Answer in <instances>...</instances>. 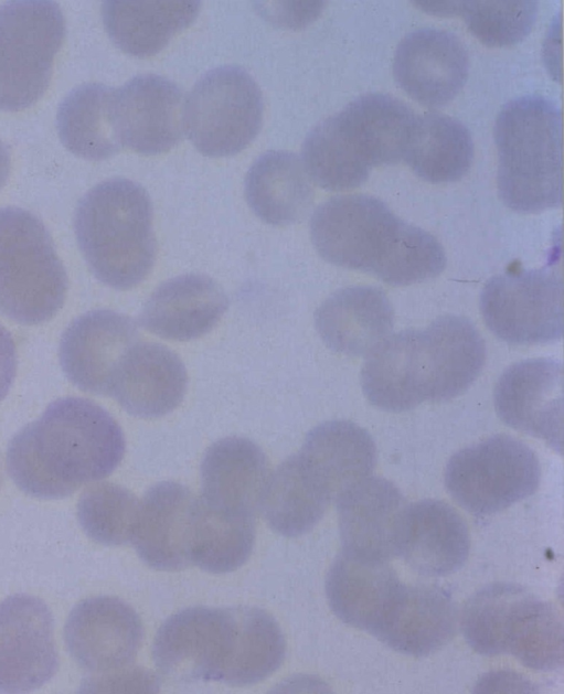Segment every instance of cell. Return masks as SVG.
Listing matches in <instances>:
<instances>
[{
    "label": "cell",
    "instance_id": "29",
    "mask_svg": "<svg viewBox=\"0 0 564 694\" xmlns=\"http://www.w3.org/2000/svg\"><path fill=\"white\" fill-rule=\"evenodd\" d=\"M245 197L263 222L285 226L306 216L313 201V189L295 153L270 150L259 156L247 171Z\"/></svg>",
    "mask_w": 564,
    "mask_h": 694
},
{
    "label": "cell",
    "instance_id": "37",
    "mask_svg": "<svg viewBox=\"0 0 564 694\" xmlns=\"http://www.w3.org/2000/svg\"><path fill=\"white\" fill-rule=\"evenodd\" d=\"M255 542L254 517L216 510L196 499L190 556L201 569L222 574L241 567Z\"/></svg>",
    "mask_w": 564,
    "mask_h": 694
},
{
    "label": "cell",
    "instance_id": "9",
    "mask_svg": "<svg viewBox=\"0 0 564 694\" xmlns=\"http://www.w3.org/2000/svg\"><path fill=\"white\" fill-rule=\"evenodd\" d=\"M489 330L511 344H539L563 335V278L551 268H511L491 277L480 295Z\"/></svg>",
    "mask_w": 564,
    "mask_h": 694
},
{
    "label": "cell",
    "instance_id": "39",
    "mask_svg": "<svg viewBox=\"0 0 564 694\" xmlns=\"http://www.w3.org/2000/svg\"><path fill=\"white\" fill-rule=\"evenodd\" d=\"M139 501L126 488L100 482L87 488L77 504V519L93 541L108 546L131 541Z\"/></svg>",
    "mask_w": 564,
    "mask_h": 694
},
{
    "label": "cell",
    "instance_id": "12",
    "mask_svg": "<svg viewBox=\"0 0 564 694\" xmlns=\"http://www.w3.org/2000/svg\"><path fill=\"white\" fill-rule=\"evenodd\" d=\"M563 365L529 359L509 366L493 393L494 408L508 426L563 450Z\"/></svg>",
    "mask_w": 564,
    "mask_h": 694
},
{
    "label": "cell",
    "instance_id": "31",
    "mask_svg": "<svg viewBox=\"0 0 564 694\" xmlns=\"http://www.w3.org/2000/svg\"><path fill=\"white\" fill-rule=\"evenodd\" d=\"M330 502L327 490L298 452L268 476L259 509L272 530L295 537L311 531Z\"/></svg>",
    "mask_w": 564,
    "mask_h": 694
},
{
    "label": "cell",
    "instance_id": "5",
    "mask_svg": "<svg viewBox=\"0 0 564 694\" xmlns=\"http://www.w3.org/2000/svg\"><path fill=\"white\" fill-rule=\"evenodd\" d=\"M66 291V271L43 222L21 207H0V312L42 323L61 309Z\"/></svg>",
    "mask_w": 564,
    "mask_h": 694
},
{
    "label": "cell",
    "instance_id": "41",
    "mask_svg": "<svg viewBox=\"0 0 564 694\" xmlns=\"http://www.w3.org/2000/svg\"><path fill=\"white\" fill-rule=\"evenodd\" d=\"M523 587L512 583H494L476 591L466 601L461 629L468 644L479 654H500L503 619Z\"/></svg>",
    "mask_w": 564,
    "mask_h": 694
},
{
    "label": "cell",
    "instance_id": "44",
    "mask_svg": "<svg viewBox=\"0 0 564 694\" xmlns=\"http://www.w3.org/2000/svg\"><path fill=\"white\" fill-rule=\"evenodd\" d=\"M538 687L523 675L511 671H493L480 677L473 693H536Z\"/></svg>",
    "mask_w": 564,
    "mask_h": 694
},
{
    "label": "cell",
    "instance_id": "16",
    "mask_svg": "<svg viewBox=\"0 0 564 694\" xmlns=\"http://www.w3.org/2000/svg\"><path fill=\"white\" fill-rule=\"evenodd\" d=\"M469 70L468 53L454 33L419 29L397 45L393 73L400 87L421 105L441 107L464 87Z\"/></svg>",
    "mask_w": 564,
    "mask_h": 694
},
{
    "label": "cell",
    "instance_id": "42",
    "mask_svg": "<svg viewBox=\"0 0 564 694\" xmlns=\"http://www.w3.org/2000/svg\"><path fill=\"white\" fill-rule=\"evenodd\" d=\"M98 693H157L159 681L151 672L131 664L91 679L86 688Z\"/></svg>",
    "mask_w": 564,
    "mask_h": 694
},
{
    "label": "cell",
    "instance_id": "34",
    "mask_svg": "<svg viewBox=\"0 0 564 694\" xmlns=\"http://www.w3.org/2000/svg\"><path fill=\"white\" fill-rule=\"evenodd\" d=\"M403 160L427 182H454L472 163V138L466 126L453 117L437 113L416 116Z\"/></svg>",
    "mask_w": 564,
    "mask_h": 694
},
{
    "label": "cell",
    "instance_id": "6",
    "mask_svg": "<svg viewBox=\"0 0 564 694\" xmlns=\"http://www.w3.org/2000/svg\"><path fill=\"white\" fill-rule=\"evenodd\" d=\"M65 36L60 6L49 0L9 1L0 6V110L35 104L52 77Z\"/></svg>",
    "mask_w": 564,
    "mask_h": 694
},
{
    "label": "cell",
    "instance_id": "14",
    "mask_svg": "<svg viewBox=\"0 0 564 694\" xmlns=\"http://www.w3.org/2000/svg\"><path fill=\"white\" fill-rule=\"evenodd\" d=\"M138 339L137 324L130 317L107 309L88 311L62 335V369L83 392L109 395L121 360Z\"/></svg>",
    "mask_w": 564,
    "mask_h": 694
},
{
    "label": "cell",
    "instance_id": "43",
    "mask_svg": "<svg viewBox=\"0 0 564 694\" xmlns=\"http://www.w3.org/2000/svg\"><path fill=\"white\" fill-rule=\"evenodd\" d=\"M323 1L257 2L258 12L267 21L287 29H302L321 13Z\"/></svg>",
    "mask_w": 564,
    "mask_h": 694
},
{
    "label": "cell",
    "instance_id": "26",
    "mask_svg": "<svg viewBox=\"0 0 564 694\" xmlns=\"http://www.w3.org/2000/svg\"><path fill=\"white\" fill-rule=\"evenodd\" d=\"M366 355L361 386L374 406L387 412H405L427 401L421 330L387 335Z\"/></svg>",
    "mask_w": 564,
    "mask_h": 694
},
{
    "label": "cell",
    "instance_id": "18",
    "mask_svg": "<svg viewBox=\"0 0 564 694\" xmlns=\"http://www.w3.org/2000/svg\"><path fill=\"white\" fill-rule=\"evenodd\" d=\"M196 499L184 485L163 481L152 485L138 503L131 543L139 557L158 570L192 565L191 534Z\"/></svg>",
    "mask_w": 564,
    "mask_h": 694
},
{
    "label": "cell",
    "instance_id": "25",
    "mask_svg": "<svg viewBox=\"0 0 564 694\" xmlns=\"http://www.w3.org/2000/svg\"><path fill=\"white\" fill-rule=\"evenodd\" d=\"M394 311L384 291L351 286L330 295L315 313L316 329L328 348L350 355H366L391 332Z\"/></svg>",
    "mask_w": 564,
    "mask_h": 694
},
{
    "label": "cell",
    "instance_id": "4",
    "mask_svg": "<svg viewBox=\"0 0 564 694\" xmlns=\"http://www.w3.org/2000/svg\"><path fill=\"white\" fill-rule=\"evenodd\" d=\"M498 193L509 209L539 213L562 204V114L545 97L510 100L494 125Z\"/></svg>",
    "mask_w": 564,
    "mask_h": 694
},
{
    "label": "cell",
    "instance_id": "45",
    "mask_svg": "<svg viewBox=\"0 0 564 694\" xmlns=\"http://www.w3.org/2000/svg\"><path fill=\"white\" fill-rule=\"evenodd\" d=\"M17 371V352L9 331L0 323V402L8 394Z\"/></svg>",
    "mask_w": 564,
    "mask_h": 694
},
{
    "label": "cell",
    "instance_id": "7",
    "mask_svg": "<svg viewBox=\"0 0 564 694\" xmlns=\"http://www.w3.org/2000/svg\"><path fill=\"white\" fill-rule=\"evenodd\" d=\"M262 92L247 71L223 65L207 71L184 102V130L207 157H228L245 149L263 121Z\"/></svg>",
    "mask_w": 564,
    "mask_h": 694
},
{
    "label": "cell",
    "instance_id": "27",
    "mask_svg": "<svg viewBox=\"0 0 564 694\" xmlns=\"http://www.w3.org/2000/svg\"><path fill=\"white\" fill-rule=\"evenodd\" d=\"M421 342L429 402H445L464 393L485 364L483 339L464 317L437 318L421 330Z\"/></svg>",
    "mask_w": 564,
    "mask_h": 694
},
{
    "label": "cell",
    "instance_id": "28",
    "mask_svg": "<svg viewBox=\"0 0 564 694\" xmlns=\"http://www.w3.org/2000/svg\"><path fill=\"white\" fill-rule=\"evenodd\" d=\"M299 453L331 501L370 477L376 465V446L371 435L349 420H330L312 428Z\"/></svg>",
    "mask_w": 564,
    "mask_h": 694
},
{
    "label": "cell",
    "instance_id": "23",
    "mask_svg": "<svg viewBox=\"0 0 564 694\" xmlns=\"http://www.w3.org/2000/svg\"><path fill=\"white\" fill-rule=\"evenodd\" d=\"M470 537L462 517L446 502L422 500L407 505L398 556L425 576H446L462 567Z\"/></svg>",
    "mask_w": 564,
    "mask_h": 694
},
{
    "label": "cell",
    "instance_id": "36",
    "mask_svg": "<svg viewBox=\"0 0 564 694\" xmlns=\"http://www.w3.org/2000/svg\"><path fill=\"white\" fill-rule=\"evenodd\" d=\"M301 156L308 177L328 191L358 188L366 181L371 170L338 113L308 132Z\"/></svg>",
    "mask_w": 564,
    "mask_h": 694
},
{
    "label": "cell",
    "instance_id": "19",
    "mask_svg": "<svg viewBox=\"0 0 564 694\" xmlns=\"http://www.w3.org/2000/svg\"><path fill=\"white\" fill-rule=\"evenodd\" d=\"M187 386V370L174 352L138 341L121 360L109 396L134 416L155 418L177 408Z\"/></svg>",
    "mask_w": 564,
    "mask_h": 694
},
{
    "label": "cell",
    "instance_id": "21",
    "mask_svg": "<svg viewBox=\"0 0 564 694\" xmlns=\"http://www.w3.org/2000/svg\"><path fill=\"white\" fill-rule=\"evenodd\" d=\"M263 450L243 437H226L206 450L201 463L202 494L211 508L254 517L268 479Z\"/></svg>",
    "mask_w": 564,
    "mask_h": 694
},
{
    "label": "cell",
    "instance_id": "30",
    "mask_svg": "<svg viewBox=\"0 0 564 694\" xmlns=\"http://www.w3.org/2000/svg\"><path fill=\"white\" fill-rule=\"evenodd\" d=\"M199 1H105L104 26L111 41L125 53L149 57L198 17Z\"/></svg>",
    "mask_w": 564,
    "mask_h": 694
},
{
    "label": "cell",
    "instance_id": "33",
    "mask_svg": "<svg viewBox=\"0 0 564 694\" xmlns=\"http://www.w3.org/2000/svg\"><path fill=\"white\" fill-rule=\"evenodd\" d=\"M115 88L86 83L73 88L61 102L56 128L64 147L77 157L99 161L121 149L114 114Z\"/></svg>",
    "mask_w": 564,
    "mask_h": 694
},
{
    "label": "cell",
    "instance_id": "17",
    "mask_svg": "<svg viewBox=\"0 0 564 694\" xmlns=\"http://www.w3.org/2000/svg\"><path fill=\"white\" fill-rule=\"evenodd\" d=\"M334 501L342 549L381 560L398 555L408 504L394 483L370 476Z\"/></svg>",
    "mask_w": 564,
    "mask_h": 694
},
{
    "label": "cell",
    "instance_id": "22",
    "mask_svg": "<svg viewBox=\"0 0 564 694\" xmlns=\"http://www.w3.org/2000/svg\"><path fill=\"white\" fill-rule=\"evenodd\" d=\"M226 309L227 297L215 280L188 274L162 282L151 293L140 322L160 338L189 341L211 331Z\"/></svg>",
    "mask_w": 564,
    "mask_h": 694
},
{
    "label": "cell",
    "instance_id": "47",
    "mask_svg": "<svg viewBox=\"0 0 564 694\" xmlns=\"http://www.w3.org/2000/svg\"><path fill=\"white\" fill-rule=\"evenodd\" d=\"M10 172V154L7 146L0 140V189L7 182Z\"/></svg>",
    "mask_w": 564,
    "mask_h": 694
},
{
    "label": "cell",
    "instance_id": "46",
    "mask_svg": "<svg viewBox=\"0 0 564 694\" xmlns=\"http://www.w3.org/2000/svg\"><path fill=\"white\" fill-rule=\"evenodd\" d=\"M557 22L555 23V28L553 29V32H552L553 35L552 36L550 35L549 39H547V44H546V47H545V51H546V54H545L546 64H547V66H554V68H555L554 74L556 73V66H557L556 57L557 56L561 57V55H558L556 53L557 49L561 50V46L556 47V42L561 39V38H556L557 32L561 30V28H560L561 23L558 24V26H556Z\"/></svg>",
    "mask_w": 564,
    "mask_h": 694
},
{
    "label": "cell",
    "instance_id": "3",
    "mask_svg": "<svg viewBox=\"0 0 564 694\" xmlns=\"http://www.w3.org/2000/svg\"><path fill=\"white\" fill-rule=\"evenodd\" d=\"M74 232L92 273L114 289L137 286L153 267L152 204L131 180L108 179L84 194L75 210Z\"/></svg>",
    "mask_w": 564,
    "mask_h": 694
},
{
    "label": "cell",
    "instance_id": "32",
    "mask_svg": "<svg viewBox=\"0 0 564 694\" xmlns=\"http://www.w3.org/2000/svg\"><path fill=\"white\" fill-rule=\"evenodd\" d=\"M338 114L371 167L403 159L416 119L406 104L372 93L352 100Z\"/></svg>",
    "mask_w": 564,
    "mask_h": 694
},
{
    "label": "cell",
    "instance_id": "13",
    "mask_svg": "<svg viewBox=\"0 0 564 694\" xmlns=\"http://www.w3.org/2000/svg\"><path fill=\"white\" fill-rule=\"evenodd\" d=\"M143 638L137 612L111 596L79 601L64 627L66 649L72 659L93 674L110 672L132 663Z\"/></svg>",
    "mask_w": 564,
    "mask_h": 694
},
{
    "label": "cell",
    "instance_id": "15",
    "mask_svg": "<svg viewBox=\"0 0 564 694\" xmlns=\"http://www.w3.org/2000/svg\"><path fill=\"white\" fill-rule=\"evenodd\" d=\"M183 110L178 85L157 74L137 75L114 92L113 114L120 143L141 154L166 152L180 141Z\"/></svg>",
    "mask_w": 564,
    "mask_h": 694
},
{
    "label": "cell",
    "instance_id": "48",
    "mask_svg": "<svg viewBox=\"0 0 564 694\" xmlns=\"http://www.w3.org/2000/svg\"><path fill=\"white\" fill-rule=\"evenodd\" d=\"M2 482V461H1V457H0V485Z\"/></svg>",
    "mask_w": 564,
    "mask_h": 694
},
{
    "label": "cell",
    "instance_id": "24",
    "mask_svg": "<svg viewBox=\"0 0 564 694\" xmlns=\"http://www.w3.org/2000/svg\"><path fill=\"white\" fill-rule=\"evenodd\" d=\"M401 585L389 560L342 549L328 570L326 595L341 621L373 634Z\"/></svg>",
    "mask_w": 564,
    "mask_h": 694
},
{
    "label": "cell",
    "instance_id": "35",
    "mask_svg": "<svg viewBox=\"0 0 564 694\" xmlns=\"http://www.w3.org/2000/svg\"><path fill=\"white\" fill-rule=\"evenodd\" d=\"M232 647L219 682L244 686L272 675L286 652L284 634L277 621L256 607H234Z\"/></svg>",
    "mask_w": 564,
    "mask_h": 694
},
{
    "label": "cell",
    "instance_id": "40",
    "mask_svg": "<svg viewBox=\"0 0 564 694\" xmlns=\"http://www.w3.org/2000/svg\"><path fill=\"white\" fill-rule=\"evenodd\" d=\"M456 15L481 43L492 47L512 46L531 31L538 17V2L530 0L457 1Z\"/></svg>",
    "mask_w": 564,
    "mask_h": 694
},
{
    "label": "cell",
    "instance_id": "2",
    "mask_svg": "<svg viewBox=\"0 0 564 694\" xmlns=\"http://www.w3.org/2000/svg\"><path fill=\"white\" fill-rule=\"evenodd\" d=\"M310 236L328 263L392 286L415 284L429 257L428 233L366 194L338 195L320 204L310 220Z\"/></svg>",
    "mask_w": 564,
    "mask_h": 694
},
{
    "label": "cell",
    "instance_id": "8",
    "mask_svg": "<svg viewBox=\"0 0 564 694\" xmlns=\"http://www.w3.org/2000/svg\"><path fill=\"white\" fill-rule=\"evenodd\" d=\"M540 477L532 449L501 434L454 453L445 469V485L462 509L489 515L533 494Z\"/></svg>",
    "mask_w": 564,
    "mask_h": 694
},
{
    "label": "cell",
    "instance_id": "1",
    "mask_svg": "<svg viewBox=\"0 0 564 694\" xmlns=\"http://www.w3.org/2000/svg\"><path fill=\"white\" fill-rule=\"evenodd\" d=\"M124 453V434L108 412L87 398L64 397L11 439L7 468L26 494L61 499L108 477Z\"/></svg>",
    "mask_w": 564,
    "mask_h": 694
},
{
    "label": "cell",
    "instance_id": "38",
    "mask_svg": "<svg viewBox=\"0 0 564 694\" xmlns=\"http://www.w3.org/2000/svg\"><path fill=\"white\" fill-rule=\"evenodd\" d=\"M563 621L552 604L528 594L511 613L504 631V654L524 666L554 671L563 664Z\"/></svg>",
    "mask_w": 564,
    "mask_h": 694
},
{
    "label": "cell",
    "instance_id": "11",
    "mask_svg": "<svg viewBox=\"0 0 564 694\" xmlns=\"http://www.w3.org/2000/svg\"><path fill=\"white\" fill-rule=\"evenodd\" d=\"M58 669L51 610L18 594L0 602V692L23 693L47 683Z\"/></svg>",
    "mask_w": 564,
    "mask_h": 694
},
{
    "label": "cell",
    "instance_id": "10",
    "mask_svg": "<svg viewBox=\"0 0 564 694\" xmlns=\"http://www.w3.org/2000/svg\"><path fill=\"white\" fill-rule=\"evenodd\" d=\"M233 638L232 609L191 607L159 628L152 658L158 670L181 682H219Z\"/></svg>",
    "mask_w": 564,
    "mask_h": 694
},
{
    "label": "cell",
    "instance_id": "20",
    "mask_svg": "<svg viewBox=\"0 0 564 694\" xmlns=\"http://www.w3.org/2000/svg\"><path fill=\"white\" fill-rule=\"evenodd\" d=\"M456 627L457 609L444 589L402 584L372 636L400 653L425 656L447 644Z\"/></svg>",
    "mask_w": 564,
    "mask_h": 694
}]
</instances>
